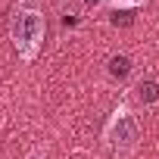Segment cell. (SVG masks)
<instances>
[{"label": "cell", "mask_w": 159, "mask_h": 159, "mask_svg": "<svg viewBox=\"0 0 159 159\" xmlns=\"http://www.w3.org/2000/svg\"><path fill=\"white\" fill-rule=\"evenodd\" d=\"M44 31H47V22H44V13L22 3L13 10V19H10V38L19 50L22 59H34L41 44H44Z\"/></svg>", "instance_id": "obj_1"}, {"label": "cell", "mask_w": 159, "mask_h": 159, "mask_svg": "<svg viewBox=\"0 0 159 159\" xmlns=\"http://www.w3.org/2000/svg\"><path fill=\"white\" fill-rule=\"evenodd\" d=\"M137 134H140V128H137L134 112H131L128 106H119V109L112 112L109 125H106V143H109L116 153H128V150H134Z\"/></svg>", "instance_id": "obj_2"}, {"label": "cell", "mask_w": 159, "mask_h": 159, "mask_svg": "<svg viewBox=\"0 0 159 159\" xmlns=\"http://www.w3.org/2000/svg\"><path fill=\"white\" fill-rule=\"evenodd\" d=\"M106 69H109V75H112V78H128V75H131V56L116 53V56H109Z\"/></svg>", "instance_id": "obj_3"}, {"label": "cell", "mask_w": 159, "mask_h": 159, "mask_svg": "<svg viewBox=\"0 0 159 159\" xmlns=\"http://www.w3.org/2000/svg\"><path fill=\"white\" fill-rule=\"evenodd\" d=\"M137 97L143 103H156L159 100V81H156V78H143V81L137 84Z\"/></svg>", "instance_id": "obj_4"}, {"label": "cell", "mask_w": 159, "mask_h": 159, "mask_svg": "<svg viewBox=\"0 0 159 159\" xmlns=\"http://www.w3.org/2000/svg\"><path fill=\"white\" fill-rule=\"evenodd\" d=\"M109 7H137V3H143V0H106Z\"/></svg>", "instance_id": "obj_5"}, {"label": "cell", "mask_w": 159, "mask_h": 159, "mask_svg": "<svg viewBox=\"0 0 159 159\" xmlns=\"http://www.w3.org/2000/svg\"><path fill=\"white\" fill-rule=\"evenodd\" d=\"M84 3H88V7H91V3H97V0H84Z\"/></svg>", "instance_id": "obj_6"}, {"label": "cell", "mask_w": 159, "mask_h": 159, "mask_svg": "<svg viewBox=\"0 0 159 159\" xmlns=\"http://www.w3.org/2000/svg\"><path fill=\"white\" fill-rule=\"evenodd\" d=\"M59 3H62V0H59Z\"/></svg>", "instance_id": "obj_7"}]
</instances>
